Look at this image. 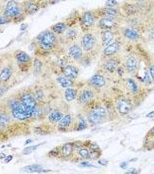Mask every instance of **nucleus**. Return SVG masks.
Here are the masks:
<instances>
[{
  "label": "nucleus",
  "mask_w": 154,
  "mask_h": 174,
  "mask_svg": "<svg viewBox=\"0 0 154 174\" xmlns=\"http://www.w3.org/2000/svg\"><path fill=\"white\" fill-rule=\"evenodd\" d=\"M12 114L15 118L20 120H24L33 117L34 109H29L22 102L14 101L11 104Z\"/></svg>",
  "instance_id": "nucleus-1"
},
{
  "label": "nucleus",
  "mask_w": 154,
  "mask_h": 174,
  "mask_svg": "<svg viewBox=\"0 0 154 174\" xmlns=\"http://www.w3.org/2000/svg\"><path fill=\"white\" fill-rule=\"evenodd\" d=\"M55 40L56 38L54 34L48 31L43 35L40 40V46L45 50H49L53 48Z\"/></svg>",
  "instance_id": "nucleus-2"
},
{
  "label": "nucleus",
  "mask_w": 154,
  "mask_h": 174,
  "mask_svg": "<svg viewBox=\"0 0 154 174\" xmlns=\"http://www.w3.org/2000/svg\"><path fill=\"white\" fill-rule=\"evenodd\" d=\"M106 116L104 108L100 107L92 110L88 116L89 121L92 123H97L102 121Z\"/></svg>",
  "instance_id": "nucleus-3"
},
{
  "label": "nucleus",
  "mask_w": 154,
  "mask_h": 174,
  "mask_svg": "<svg viewBox=\"0 0 154 174\" xmlns=\"http://www.w3.org/2000/svg\"><path fill=\"white\" fill-rule=\"evenodd\" d=\"M20 13L17 2L14 0L9 1L5 9V15L8 17H15Z\"/></svg>",
  "instance_id": "nucleus-4"
},
{
  "label": "nucleus",
  "mask_w": 154,
  "mask_h": 174,
  "mask_svg": "<svg viewBox=\"0 0 154 174\" xmlns=\"http://www.w3.org/2000/svg\"><path fill=\"white\" fill-rule=\"evenodd\" d=\"M118 109L120 113L126 114L129 113L132 108V106L128 99L122 98L118 102Z\"/></svg>",
  "instance_id": "nucleus-5"
},
{
  "label": "nucleus",
  "mask_w": 154,
  "mask_h": 174,
  "mask_svg": "<svg viewBox=\"0 0 154 174\" xmlns=\"http://www.w3.org/2000/svg\"><path fill=\"white\" fill-rule=\"evenodd\" d=\"M95 42V38L93 35L86 34L82 38V45L85 51H89L94 47Z\"/></svg>",
  "instance_id": "nucleus-6"
},
{
  "label": "nucleus",
  "mask_w": 154,
  "mask_h": 174,
  "mask_svg": "<svg viewBox=\"0 0 154 174\" xmlns=\"http://www.w3.org/2000/svg\"><path fill=\"white\" fill-rule=\"evenodd\" d=\"M21 102L29 109H34L36 107V102L34 98L28 94H23L21 97Z\"/></svg>",
  "instance_id": "nucleus-7"
},
{
  "label": "nucleus",
  "mask_w": 154,
  "mask_h": 174,
  "mask_svg": "<svg viewBox=\"0 0 154 174\" xmlns=\"http://www.w3.org/2000/svg\"><path fill=\"white\" fill-rule=\"evenodd\" d=\"M63 73L66 77L74 79L77 78L78 75V70L73 65H68L64 68Z\"/></svg>",
  "instance_id": "nucleus-8"
},
{
  "label": "nucleus",
  "mask_w": 154,
  "mask_h": 174,
  "mask_svg": "<svg viewBox=\"0 0 154 174\" xmlns=\"http://www.w3.org/2000/svg\"><path fill=\"white\" fill-rule=\"evenodd\" d=\"M120 48V44L117 42H114L107 46L104 51V53L107 56H111L118 52Z\"/></svg>",
  "instance_id": "nucleus-9"
},
{
  "label": "nucleus",
  "mask_w": 154,
  "mask_h": 174,
  "mask_svg": "<svg viewBox=\"0 0 154 174\" xmlns=\"http://www.w3.org/2000/svg\"><path fill=\"white\" fill-rule=\"evenodd\" d=\"M69 54L74 59H78L81 57L82 51L81 48L78 46L73 45L69 48Z\"/></svg>",
  "instance_id": "nucleus-10"
},
{
  "label": "nucleus",
  "mask_w": 154,
  "mask_h": 174,
  "mask_svg": "<svg viewBox=\"0 0 154 174\" xmlns=\"http://www.w3.org/2000/svg\"><path fill=\"white\" fill-rule=\"evenodd\" d=\"M99 26L103 29H111L115 26V23L111 18L104 17L100 20Z\"/></svg>",
  "instance_id": "nucleus-11"
},
{
  "label": "nucleus",
  "mask_w": 154,
  "mask_h": 174,
  "mask_svg": "<svg viewBox=\"0 0 154 174\" xmlns=\"http://www.w3.org/2000/svg\"><path fill=\"white\" fill-rule=\"evenodd\" d=\"M137 59L134 56H130L126 61V68L129 72L133 73L137 69Z\"/></svg>",
  "instance_id": "nucleus-12"
},
{
  "label": "nucleus",
  "mask_w": 154,
  "mask_h": 174,
  "mask_svg": "<svg viewBox=\"0 0 154 174\" xmlns=\"http://www.w3.org/2000/svg\"><path fill=\"white\" fill-rule=\"evenodd\" d=\"M94 18L90 12H85L82 17L83 24L86 27H90L94 23Z\"/></svg>",
  "instance_id": "nucleus-13"
},
{
  "label": "nucleus",
  "mask_w": 154,
  "mask_h": 174,
  "mask_svg": "<svg viewBox=\"0 0 154 174\" xmlns=\"http://www.w3.org/2000/svg\"><path fill=\"white\" fill-rule=\"evenodd\" d=\"M23 171L26 172L30 173H35V172H41L43 171V167L38 164H33L25 166L23 169Z\"/></svg>",
  "instance_id": "nucleus-14"
},
{
  "label": "nucleus",
  "mask_w": 154,
  "mask_h": 174,
  "mask_svg": "<svg viewBox=\"0 0 154 174\" xmlns=\"http://www.w3.org/2000/svg\"><path fill=\"white\" fill-rule=\"evenodd\" d=\"M114 38V35L110 31L107 30L103 32L102 34V44L103 46H108L111 43Z\"/></svg>",
  "instance_id": "nucleus-15"
},
{
  "label": "nucleus",
  "mask_w": 154,
  "mask_h": 174,
  "mask_svg": "<svg viewBox=\"0 0 154 174\" xmlns=\"http://www.w3.org/2000/svg\"><path fill=\"white\" fill-rule=\"evenodd\" d=\"M91 83L96 87H103L105 84V80L101 75L96 74L91 78Z\"/></svg>",
  "instance_id": "nucleus-16"
},
{
  "label": "nucleus",
  "mask_w": 154,
  "mask_h": 174,
  "mask_svg": "<svg viewBox=\"0 0 154 174\" xmlns=\"http://www.w3.org/2000/svg\"><path fill=\"white\" fill-rule=\"evenodd\" d=\"M77 94V90L73 88H67L65 91L64 96H65L66 99L68 102H71L76 99Z\"/></svg>",
  "instance_id": "nucleus-17"
},
{
  "label": "nucleus",
  "mask_w": 154,
  "mask_h": 174,
  "mask_svg": "<svg viewBox=\"0 0 154 174\" xmlns=\"http://www.w3.org/2000/svg\"><path fill=\"white\" fill-rule=\"evenodd\" d=\"M73 151V145L70 143H67L64 145L61 148V153L62 155L65 157H67L71 155Z\"/></svg>",
  "instance_id": "nucleus-18"
},
{
  "label": "nucleus",
  "mask_w": 154,
  "mask_h": 174,
  "mask_svg": "<svg viewBox=\"0 0 154 174\" xmlns=\"http://www.w3.org/2000/svg\"><path fill=\"white\" fill-rule=\"evenodd\" d=\"M63 117V114L60 112H53L51 113L48 117L49 120L52 123H56L60 122L61 119Z\"/></svg>",
  "instance_id": "nucleus-19"
},
{
  "label": "nucleus",
  "mask_w": 154,
  "mask_h": 174,
  "mask_svg": "<svg viewBox=\"0 0 154 174\" xmlns=\"http://www.w3.org/2000/svg\"><path fill=\"white\" fill-rule=\"evenodd\" d=\"M12 76V71L9 68H6L2 70L0 73V81H7Z\"/></svg>",
  "instance_id": "nucleus-20"
},
{
  "label": "nucleus",
  "mask_w": 154,
  "mask_h": 174,
  "mask_svg": "<svg viewBox=\"0 0 154 174\" xmlns=\"http://www.w3.org/2000/svg\"><path fill=\"white\" fill-rule=\"evenodd\" d=\"M93 97V94L91 91L88 90H84L81 94L79 100L82 103H86L88 102Z\"/></svg>",
  "instance_id": "nucleus-21"
},
{
  "label": "nucleus",
  "mask_w": 154,
  "mask_h": 174,
  "mask_svg": "<svg viewBox=\"0 0 154 174\" xmlns=\"http://www.w3.org/2000/svg\"><path fill=\"white\" fill-rule=\"evenodd\" d=\"M118 64V62L115 60L110 59L106 62V63L104 64V68L108 71H113L117 69Z\"/></svg>",
  "instance_id": "nucleus-22"
},
{
  "label": "nucleus",
  "mask_w": 154,
  "mask_h": 174,
  "mask_svg": "<svg viewBox=\"0 0 154 174\" xmlns=\"http://www.w3.org/2000/svg\"><path fill=\"white\" fill-rule=\"evenodd\" d=\"M124 34L126 37L130 40H136L139 37V34L136 31L130 28L126 29L124 32Z\"/></svg>",
  "instance_id": "nucleus-23"
},
{
  "label": "nucleus",
  "mask_w": 154,
  "mask_h": 174,
  "mask_svg": "<svg viewBox=\"0 0 154 174\" xmlns=\"http://www.w3.org/2000/svg\"><path fill=\"white\" fill-rule=\"evenodd\" d=\"M58 82L60 84V86L63 88H69L70 87L73 82L69 78L66 77H59L57 78Z\"/></svg>",
  "instance_id": "nucleus-24"
},
{
  "label": "nucleus",
  "mask_w": 154,
  "mask_h": 174,
  "mask_svg": "<svg viewBox=\"0 0 154 174\" xmlns=\"http://www.w3.org/2000/svg\"><path fill=\"white\" fill-rule=\"evenodd\" d=\"M66 26L63 23H58L52 27V30L54 32L58 34L63 33L66 30Z\"/></svg>",
  "instance_id": "nucleus-25"
},
{
  "label": "nucleus",
  "mask_w": 154,
  "mask_h": 174,
  "mask_svg": "<svg viewBox=\"0 0 154 174\" xmlns=\"http://www.w3.org/2000/svg\"><path fill=\"white\" fill-rule=\"evenodd\" d=\"M103 13L105 16H107V17H109V18L114 17L117 14V12L115 9L110 8V7H107L103 9Z\"/></svg>",
  "instance_id": "nucleus-26"
},
{
  "label": "nucleus",
  "mask_w": 154,
  "mask_h": 174,
  "mask_svg": "<svg viewBox=\"0 0 154 174\" xmlns=\"http://www.w3.org/2000/svg\"><path fill=\"white\" fill-rule=\"evenodd\" d=\"M71 122V117L70 115H66L63 117L59 122V126L63 128L67 127L70 125Z\"/></svg>",
  "instance_id": "nucleus-27"
},
{
  "label": "nucleus",
  "mask_w": 154,
  "mask_h": 174,
  "mask_svg": "<svg viewBox=\"0 0 154 174\" xmlns=\"http://www.w3.org/2000/svg\"><path fill=\"white\" fill-rule=\"evenodd\" d=\"M17 61L22 63L27 62L30 60V56L26 52H19L16 56Z\"/></svg>",
  "instance_id": "nucleus-28"
},
{
  "label": "nucleus",
  "mask_w": 154,
  "mask_h": 174,
  "mask_svg": "<svg viewBox=\"0 0 154 174\" xmlns=\"http://www.w3.org/2000/svg\"><path fill=\"white\" fill-rule=\"evenodd\" d=\"M43 144V143H39V144L36 145H33V146H30L27 147L23 150V154L24 155L30 154L32 153L33 152H34L35 150H36L38 148H39L41 145H42Z\"/></svg>",
  "instance_id": "nucleus-29"
},
{
  "label": "nucleus",
  "mask_w": 154,
  "mask_h": 174,
  "mask_svg": "<svg viewBox=\"0 0 154 174\" xmlns=\"http://www.w3.org/2000/svg\"><path fill=\"white\" fill-rule=\"evenodd\" d=\"M39 9V8L37 5L34 3H30L27 5V10L28 12L30 14H33L37 12Z\"/></svg>",
  "instance_id": "nucleus-30"
},
{
  "label": "nucleus",
  "mask_w": 154,
  "mask_h": 174,
  "mask_svg": "<svg viewBox=\"0 0 154 174\" xmlns=\"http://www.w3.org/2000/svg\"><path fill=\"white\" fill-rule=\"evenodd\" d=\"M79 154L83 158H85V159L88 158L90 156L89 152H88V150L86 148H82V149H81L79 150Z\"/></svg>",
  "instance_id": "nucleus-31"
},
{
  "label": "nucleus",
  "mask_w": 154,
  "mask_h": 174,
  "mask_svg": "<svg viewBox=\"0 0 154 174\" xmlns=\"http://www.w3.org/2000/svg\"><path fill=\"white\" fill-rule=\"evenodd\" d=\"M128 82L130 87L131 88L132 91L133 92H137V84H136V82H135L134 80H132V79H129Z\"/></svg>",
  "instance_id": "nucleus-32"
},
{
  "label": "nucleus",
  "mask_w": 154,
  "mask_h": 174,
  "mask_svg": "<svg viewBox=\"0 0 154 174\" xmlns=\"http://www.w3.org/2000/svg\"><path fill=\"white\" fill-rule=\"evenodd\" d=\"M9 118L7 115L3 113H0V124H6L8 122Z\"/></svg>",
  "instance_id": "nucleus-33"
},
{
  "label": "nucleus",
  "mask_w": 154,
  "mask_h": 174,
  "mask_svg": "<svg viewBox=\"0 0 154 174\" xmlns=\"http://www.w3.org/2000/svg\"><path fill=\"white\" fill-rule=\"evenodd\" d=\"M86 128V122L83 118H80L79 122L78 127V130H83Z\"/></svg>",
  "instance_id": "nucleus-34"
},
{
  "label": "nucleus",
  "mask_w": 154,
  "mask_h": 174,
  "mask_svg": "<svg viewBox=\"0 0 154 174\" xmlns=\"http://www.w3.org/2000/svg\"><path fill=\"white\" fill-rule=\"evenodd\" d=\"M118 2L116 0H107L105 2V5L107 7L112 8L117 5Z\"/></svg>",
  "instance_id": "nucleus-35"
},
{
  "label": "nucleus",
  "mask_w": 154,
  "mask_h": 174,
  "mask_svg": "<svg viewBox=\"0 0 154 174\" xmlns=\"http://www.w3.org/2000/svg\"><path fill=\"white\" fill-rule=\"evenodd\" d=\"M59 148H54L49 152V156L53 157H56L57 155L59 154Z\"/></svg>",
  "instance_id": "nucleus-36"
},
{
  "label": "nucleus",
  "mask_w": 154,
  "mask_h": 174,
  "mask_svg": "<svg viewBox=\"0 0 154 174\" xmlns=\"http://www.w3.org/2000/svg\"><path fill=\"white\" fill-rule=\"evenodd\" d=\"M34 66L35 70L40 71L41 68V63L38 60H35L34 62Z\"/></svg>",
  "instance_id": "nucleus-37"
},
{
  "label": "nucleus",
  "mask_w": 154,
  "mask_h": 174,
  "mask_svg": "<svg viewBox=\"0 0 154 174\" xmlns=\"http://www.w3.org/2000/svg\"><path fill=\"white\" fill-rule=\"evenodd\" d=\"M144 81L146 82L147 84H150L151 83V80L150 78V74H149L148 72L146 73L145 76H144Z\"/></svg>",
  "instance_id": "nucleus-38"
},
{
  "label": "nucleus",
  "mask_w": 154,
  "mask_h": 174,
  "mask_svg": "<svg viewBox=\"0 0 154 174\" xmlns=\"http://www.w3.org/2000/svg\"><path fill=\"white\" fill-rule=\"evenodd\" d=\"M76 35H77V33L76 32L74 31V30H70L69 31L68 34H67V35H68V37L70 38H74L76 37Z\"/></svg>",
  "instance_id": "nucleus-39"
},
{
  "label": "nucleus",
  "mask_w": 154,
  "mask_h": 174,
  "mask_svg": "<svg viewBox=\"0 0 154 174\" xmlns=\"http://www.w3.org/2000/svg\"><path fill=\"white\" fill-rule=\"evenodd\" d=\"M7 87L5 86H1L0 87V97L3 95L4 94H5V93L7 92Z\"/></svg>",
  "instance_id": "nucleus-40"
},
{
  "label": "nucleus",
  "mask_w": 154,
  "mask_h": 174,
  "mask_svg": "<svg viewBox=\"0 0 154 174\" xmlns=\"http://www.w3.org/2000/svg\"><path fill=\"white\" fill-rule=\"evenodd\" d=\"M79 165L82 166V167H95L94 165H92L91 164H89L87 162H82Z\"/></svg>",
  "instance_id": "nucleus-41"
},
{
  "label": "nucleus",
  "mask_w": 154,
  "mask_h": 174,
  "mask_svg": "<svg viewBox=\"0 0 154 174\" xmlns=\"http://www.w3.org/2000/svg\"><path fill=\"white\" fill-rule=\"evenodd\" d=\"M8 22V19L5 17L4 16H0V25L5 24Z\"/></svg>",
  "instance_id": "nucleus-42"
},
{
  "label": "nucleus",
  "mask_w": 154,
  "mask_h": 174,
  "mask_svg": "<svg viewBox=\"0 0 154 174\" xmlns=\"http://www.w3.org/2000/svg\"><path fill=\"white\" fill-rule=\"evenodd\" d=\"M12 159H13V156L12 155H9L8 156L5 157V158H4V161L5 163H8L10 161H12Z\"/></svg>",
  "instance_id": "nucleus-43"
},
{
  "label": "nucleus",
  "mask_w": 154,
  "mask_h": 174,
  "mask_svg": "<svg viewBox=\"0 0 154 174\" xmlns=\"http://www.w3.org/2000/svg\"><path fill=\"white\" fill-rule=\"evenodd\" d=\"M150 74H151V77H152V78L153 79L154 81V65H153L150 68Z\"/></svg>",
  "instance_id": "nucleus-44"
},
{
  "label": "nucleus",
  "mask_w": 154,
  "mask_h": 174,
  "mask_svg": "<svg viewBox=\"0 0 154 174\" xmlns=\"http://www.w3.org/2000/svg\"><path fill=\"white\" fill-rule=\"evenodd\" d=\"M99 163L102 165H105L108 163V162L105 160H101L99 161Z\"/></svg>",
  "instance_id": "nucleus-45"
},
{
  "label": "nucleus",
  "mask_w": 154,
  "mask_h": 174,
  "mask_svg": "<svg viewBox=\"0 0 154 174\" xmlns=\"http://www.w3.org/2000/svg\"><path fill=\"white\" fill-rule=\"evenodd\" d=\"M148 118H153L154 117V111H152L150 113H148L146 116Z\"/></svg>",
  "instance_id": "nucleus-46"
},
{
  "label": "nucleus",
  "mask_w": 154,
  "mask_h": 174,
  "mask_svg": "<svg viewBox=\"0 0 154 174\" xmlns=\"http://www.w3.org/2000/svg\"><path fill=\"white\" fill-rule=\"evenodd\" d=\"M150 37L154 40V27L152 28L150 31Z\"/></svg>",
  "instance_id": "nucleus-47"
},
{
  "label": "nucleus",
  "mask_w": 154,
  "mask_h": 174,
  "mask_svg": "<svg viewBox=\"0 0 154 174\" xmlns=\"http://www.w3.org/2000/svg\"><path fill=\"white\" fill-rule=\"evenodd\" d=\"M127 166V164L126 162H123L120 164V167L122 168H125Z\"/></svg>",
  "instance_id": "nucleus-48"
},
{
  "label": "nucleus",
  "mask_w": 154,
  "mask_h": 174,
  "mask_svg": "<svg viewBox=\"0 0 154 174\" xmlns=\"http://www.w3.org/2000/svg\"><path fill=\"white\" fill-rule=\"evenodd\" d=\"M5 157H6L5 154H4L3 153H0V159H4V158H5Z\"/></svg>",
  "instance_id": "nucleus-49"
},
{
  "label": "nucleus",
  "mask_w": 154,
  "mask_h": 174,
  "mask_svg": "<svg viewBox=\"0 0 154 174\" xmlns=\"http://www.w3.org/2000/svg\"><path fill=\"white\" fill-rule=\"evenodd\" d=\"M150 135L153 136H154V127L151 130V131H150Z\"/></svg>",
  "instance_id": "nucleus-50"
},
{
  "label": "nucleus",
  "mask_w": 154,
  "mask_h": 174,
  "mask_svg": "<svg viewBox=\"0 0 154 174\" xmlns=\"http://www.w3.org/2000/svg\"><path fill=\"white\" fill-rule=\"evenodd\" d=\"M137 1H144V0H137Z\"/></svg>",
  "instance_id": "nucleus-51"
}]
</instances>
